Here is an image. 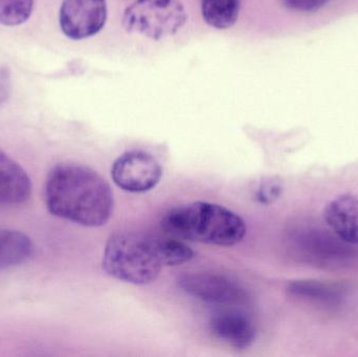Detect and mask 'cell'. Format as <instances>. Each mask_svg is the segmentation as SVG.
<instances>
[{
  "instance_id": "obj_6",
  "label": "cell",
  "mask_w": 358,
  "mask_h": 357,
  "mask_svg": "<svg viewBox=\"0 0 358 357\" xmlns=\"http://www.w3.org/2000/svg\"><path fill=\"white\" fill-rule=\"evenodd\" d=\"M178 286L187 295L217 305H241L248 300L243 287L227 277L208 272L185 274L178 278Z\"/></svg>"
},
{
  "instance_id": "obj_3",
  "label": "cell",
  "mask_w": 358,
  "mask_h": 357,
  "mask_svg": "<svg viewBox=\"0 0 358 357\" xmlns=\"http://www.w3.org/2000/svg\"><path fill=\"white\" fill-rule=\"evenodd\" d=\"M162 228L173 238L218 247H233L246 235L244 220L216 203L195 201L170 209Z\"/></svg>"
},
{
  "instance_id": "obj_16",
  "label": "cell",
  "mask_w": 358,
  "mask_h": 357,
  "mask_svg": "<svg viewBox=\"0 0 358 357\" xmlns=\"http://www.w3.org/2000/svg\"><path fill=\"white\" fill-rule=\"evenodd\" d=\"M12 94V79L6 67L0 66V106L10 98Z\"/></svg>"
},
{
  "instance_id": "obj_1",
  "label": "cell",
  "mask_w": 358,
  "mask_h": 357,
  "mask_svg": "<svg viewBox=\"0 0 358 357\" xmlns=\"http://www.w3.org/2000/svg\"><path fill=\"white\" fill-rule=\"evenodd\" d=\"M44 201L52 215L87 228L104 226L113 213L108 182L78 163H59L48 172Z\"/></svg>"
},
{
  "instance_id": "obj_12",
  "label": "cell",
  "mask_w": 358,
  "mask_h": 357,
  "mask_svg": "<svg viewBox=\"0 0 358 357\" xmlns=\"http://www.w3.org/2000/svg\"><path fill=\"white\" fill-rule=\"evenodd\" d=\"M240 0H201L204 21L217 29L233 27L239 16Z\"/></svg>"
},
{
  "instance_id": "obj_7",
  "label": "cell",
  "mask_w": 358,
  "mask_h": 357,
  "mask_svg": "<svg viewBox=\"0 0 358 357\" xmlns=\"http://www.w3.org/2000/svg\"><path fill=\"white\" fill-rule=\"evenodd\" d=\"M107 20L106 0H63L59 24L69 39L83 40L102 31Z\"/></svg>"
},
{
  "instance_id": "obj_14",
  "label": "cell",
  "mask_w": 358,
  "mask_h": 357,
  "mask_svg": "<svg viewBox=\"0 0 358 357\" xmlns=\"http://www.w3.org/2000/svg\"><path fill=\"white\" fill-rule=\"evenodd\" d=\"M329 0H282L284 6L292 10L310 13L323 8Z\"/></svg>"
},
{
  "instance_id": "obj_5",
  "label": "cell",
  "mask_w": 358,
  "mask_h": 357,
  "mask_svg": "<svg viewBox=\"0 0 358 357\" xmlns=\"http://www.w3.org/2000/svg\"><path fill=\"white\" fill-rule=\"evenodd\" d=\"M163 175L161 163L150 153L134 150L115 159L111 169L113 182L122 190L145 193L157 186Z\"/></svg>"
},
{
  "instance_id": "obj_10",
  "label": "cell",
  "mask_w": 358,
  "mask_h": 357,
  "mask_svg": "<svg viewBox=\"0 0 358 357\" xmlns=\"http://www.w3.org/2000/svg\"><path fill=\"white\" fill-rule=\"evenodd\" d=\"M31 193V182L27 172L0 149V203L20 205Z\"/></svg>"
},
{
  "instance_id": "obj_15",
  "label": "cell",
  "mask_w": 358,
  "mask_h": 357,
  "mask_svg": "<svg viewBox=\"0 0 358 357\" xmlns=\"http://www.w3.org/2000/svg\"><path fill=\"white\" fill-rule=\"evenodd\" d=\"M281 191V184L279 182L273 180H268L267 182H262L259 187L257 198L261 203H269L279 197Z\"/></svg>"
},
{
  "instance_id": "obj_8",
  "label": "cell",
  "mask_w": 358,
  "mask_h": 357,
  "mask_svg": "<svg viewBox=\"0 0 358 357\" xmlns=\"http://www.w3.org/2000/svg\"><path fill=\"white\" fill-rule=\"evenodd\" d=\"M210 328L216 339L238 350L250 347L256 339V329L252 321L239 312L216 314L210 320Z\"/></svg>"
},
{
  "instance_id": "obj_2",
  "label": "cell",
  "mask_w": 358,
  "mask_h": 357,
  "mask_svg": "<svg viewBox=\"0 0 358 357\" xmlns=\"http://www.w3.org/2000/svg\"><path fill=\"white\" fill-rule=\"evenodd\" d=\"M193 256L178 238L124 232L109 237L102 264L105 272L117 280L146 285L157 280L165 266L181 265Z\"/></svg>"
},
{
  "instance_id": "obj_4",
  "label": "cell",
  "mask_w": 358,
  "mask_h": 357,
  "mask_svg": "<svg viewBox=\"0 0 358 357\" xmlns=\"http://www.w3.org/2000/svg\"><path fill=\"white\" fill-rule=\"evenodd\" d=\"M185 21L180 0H136L126 8L122 23L128 33L161 40L176 35Z\"/></svg>"
},
{
  "instance_id": "obj_9",
  "label": "cell",
  "mask_w": 358,
  "mask_h": 357,
  "mask_svg": "<svg viewBox=\"0 0 358 357\" xmlns=\"http://www.w3.org/2000/svg\"><path fill=\"white\" fill-rule=\"evenodd\" d=\"M328 226L345 242L358 245V196L342 194L328 203L325 209Z\"/></svg>"
},
{
  "instance_id": "obj_13",
  "label": "cell",
  "mask_w": 358,
  "mask_h": 357,
  "mask_svg": "<svg viewBox=\"0 0 358 357\" xmlns=\"http://www.w3.org/2000/svg\"><path fill=\"white\" fill-rule=\"evenodd\" d=\"M33 10L34 0H0V24H22L29 20Z\"/></svg>"
},
{
  "instance_id": "obj_11",
  "label": "cell",
  "mask_w": 358,
  "mask_h": 357,
  "mask_svg": "<svg viewBox=\"0 0 358 357\" xmlns=\"http://www.w3.org/2000/svg\"><path fill=\"white\" fill-rule=\"evenodd\" d=\"M31 238L18 231L0 228V270L20 265L33 254Z\"/></svg>"
}]
</instances>
